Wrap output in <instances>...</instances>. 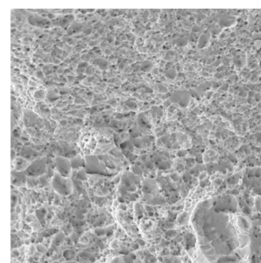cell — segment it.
I'll use <instances>...</instances> for the list:
<instances>
[{
	"mask_svg": "<svg viewBox=\"0 0 261 263\" xmlns=\"http://www.w3.org/2000/svg\"><path fill=\"white\" fill-rule=\"evenodd\" d=\"M85 169L86 173L96 175H108L107 169L104 164L94 155H90L85 158Z\"/></svg>",
	"mask_w": 261,
	"mask_h": 263,
	"instance_id": "obj_2",
	"label": "cell"
},
{
	"mask_svg": "<svg viewBox=\"0 0 261 263\" xmlns=\"http://www.w3.org/2000/svg\"><path fill=\"white\" fill-rule=\"evenodd\" d=\"M31 163L28 162V160L24 158H17L16 160L15 161V169L18 172H23V171H25L28 167L29 166V165Z\"/></svg>",
	"mask_w": 261,
	"mask_h": 263,
	"instance_id": "obj_6",
	"label": "cell"
},
{
	"mask_svg": "<svg viewBox=\"0 0 261 263\" xmlns=\"http://www.w3.org/2000/svg\"><path fill=\"white\" fill-rule=\"evenodd\" d=\"M25 175L22 172H11V183L21 186L25 184Z\"/></svg>",
	"mask_w": 261,
	"mask_h": 263,
	"instance_id": "obj_5",
	"label": "cell"
},
{
	"mask_svg": "<svg viewBox=\"0 0 261 263\" xmlns=\"http://www.w3.org/2000/svg\"><path fill=\"white\" fill-rule=\"evenodd\" d=\"M135 263H141V262L139 261H136V262H135Z\"/></svg>",
	"mask_w": 261,
	"mask_h": 263,
	"instance_id": "obj_18",
	"label": "cell"
},
{
	"mask_svg": "<svg viewBox=\"0 0 261 263\" xmlns=\"http://www.w3.org/2000/svg\"><path fill=\"white\" fill-rule=\"evenodd\" d=\"M70 163H71L72 168L77 169L80 168L81 167H85V159H83L82 158L77 156V157L73 158L70 161Z\"/></svg>",
	"mask_w": 261,
	"mask_h": 263,
	"instance_id": "obj_9",
	"label": "cell"
},
{
	"mask_svg": "<svg viewBox=\"0 0 261 263\" xmlns=\"http://www.w3.org/2000/svg\"><path fill=\"white\" fill-rule=\"evenodd\" d=\"M54 164H55L57 173L65 178L70 177L72 166L71 163L68 159L64 157H57L54 160Z\"/></svg>",
	"mask_w": 261,
	"mask_h": 263,
	"instance_id": "obj_4",
	"label": "cell"
},
{
	"mask_svg": "<svg viewBox=\"0 0 261 263\" xmlns=\"http://www.w3.org/2000/svg\"><path fill=\"white\" fill-rule=\"evenodd\" d=\"M187 218H188V214L186 213H183L182 214H181V216H180V217L178 218V222L179 224H184L186 223V220H187Z\"/></svg>",
	"mask_w": 261,
	"mask_h": 263,
	"instance_id": "obj_13",
	"label": "cell"
},
{
	"mask_svg": "<svg viewBox=\"0 0 261 263\" xmlns=\"http://www.w3.org/2000/svg\"><path fill=\"white\" fill-rule=\"evenodd\" d=\"M24 121L25 120V124L27 126H31V123L35 121L36 119V116L34 113H33L32 112L28 111V110H25V112L24 113ZM33 125V123H32Z\"/></svg>",
	"mask_w": 261,
	"mask_h": 263,
	"instance_id": "obj_8",
	"label": "cell"
},
{
	"mask_svg": "<svg viewBox=\"0 0 261 263\" xmlns=\"http://www.w3.org/2000/svg\"><path fill=\"white\" fill-rule=\"evenodd\" d=\"M52 187L57 194L63 196H68L73 190V184L69 178L63 177L58 173L54 174L52 178Z\"/></svg>",
	"mask_w": 261,
	"mask_h": 263,
	"instance_id": "obj_1",
	"label": "cell"
},
{
	"mask_svg": "<svg viewBox=\"0 0 261 263\" xmlns=\"http://www.w3.org/2000/svg\"><path fill=\"white\" fill-rule=\"evenodd\" d=\"M33 153V151L31 148L29 147H24L21 149V156L25 159H28L30 157H31V155Z\"/></svg>",
	"mask_w": 261,
	"mask_h": 263,
	"instance_id": "obj_10",
	"label": "cell"
},
{
	"mask_svg": "<svg viewBox=\"0 0 261 263\" xmlns=\"http://www.w3.org/2000/svg\"><path fill=\"white\" fill-rule=\"evenodd\" d=\"M37 77H39V78L42 77H43V73L41 72V71H38V72L37 73Z\"/></svg>",
	"mask_w": 261,
	"mask_h": 263,
	"instance_id": "obj_16",
	"label": "cell"
},
{
	"mask_svg": "<svg viewBox=\"0 0 261 263\" xmlns=\"http://www.w3.org/2000/svg\"><path fill=\"white\" fill-rule=\"evenodd\" d=\"M151 66H152V64L149 61H145L142 63L141 67H142V70H144V71H148L151 69Z\"/></svg>",
	"mask_w": 261,
	"mask_h": 263,
	"instance_id": "obj_12",
	"label": "cell"
},
{
	"mask_svg": "<svg viewBox=\"0 0 261 263\" xmlns=\"http://www.w3.org/2000/svg\"><path fill=\"white\" fill-rule=\"evenodd\" d=\"M34 98L36 99V100H41V99H43V97H44V91H41V90H39V91L38 92H35V93H34Z\"/></svg>",
	"mask_w": 261,
	"mask_h": 263,
	"instance_id": "obj_14",
	"label": "cell"
},
{
	"mask_svg": "<svg viewBox=\"0 0 261 263\" xmlns=\"http://www.w3.org/2000/svg\"><path fill=\"white\" fill-rule=\"evenodd\" d=\"M15 151L11 150V160H14L15 159Z\"/></svg>",
	"mask_w": 261,
	"mask_h": 263,
	"instance_id": "obj_17",
	"label": "cell"
},
{
	"mask_svg": "<svg viewBox=\"0 0 261 263\" xmlns=\"http://www.w3.org/2000/svg\"><path fill=\"white\" fill-rule=\"evenodd\" d=\"M28 21H29V22L31 23L32 25L39 27H43V25H41L40 22H41L43 25H45V24L47 23V21H46V20H44V18H41V17L37 16V15H31V16H29V18H28Z\"/></svg>",
	"mask_w": 261,
	"mask_h": 263,
	"instance_id": "obj_7",
	"label": "cell"
},
{
	"mask_svg": "<svg viewBox=\"0 0 261 263\" xmlns=\"http://www.w3.org/2000/svg\"><path fill=\"white\" fill-rule=\"evenodd\" d=\"M47 169L45 159H38L31 162L25 170V174L31 178H37L44 175Z\"/></svg>",
	"mask_w": 261,
	"mask_h": 263,
	"instance_id": "obj_3",
	"label": "cell"
},
{
	"mask_svg": "<svg viewBox=\"0 0 261 263\" xmlns=\"http://www.w3.org/2000/svg\"><path fill=\"white\" fill-rule=\"evenodd\" d=\"M166 234H170V235H168V236L169 237H174L175 235H176V232L174 230H169L168 232H167Z\"/></svg>",
	"mask_w": 261,
	"mask_h": 263,
	"instance_id": "obj_15",
	"label": "cell"
},
{
	"mask_svg": "<svg viewBox=\"0 0 261 263\" xmlns=\"http://www.w3.org/2000/svg\"><path fill=\"white\" fill-rule=\"evenodd\" d=\"M163 263H181V261L178 257L169 256L164 258Z\"/></svg>",
	"mask_w": 261,
	"mask_h": 263,
	"instance_id": "obj_11",
	"label": "cell"
}]
</instances>
